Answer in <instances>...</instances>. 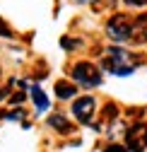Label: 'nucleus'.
<instances>
[{
  "instance_id": "nucleus-2",
  "label": "nucleus",
  "mask_w": 147,
  "mask_h": 152,
  "mask_svg": "<svg viewBox=\"0 0 147 152\" xmlns=\"http://www.w3.org/2000/svg\"><path fill=\"white\" fill-rule=\"evenodd\" d=\"M72 77H75L77 82H82L84 87H97V85L101 82L99 70L92 65L89 61H80V63H75V68H72Z\"/></svg>"
},
{
  "instance_id": "nucleus-11",
  "label": "nucleus",
  "mask_w": 147,
  "mask_h": 152,
  "mask_svg": "<svg viewBox=\"0 0 147 152\" xmlns=\"http://www.w3.org/2000/svg\"><path fill=\"white\" fill-rule=\"evenodd\" d=\"M125 5H130V7H145L147 5V0H123Z\"/></svg>"
},
{
  "instance_id": "nucleus-12",
  "label": "nucleus",
  "mask_w": 147,
  "mask_h": 152,
  "mask_svg": "<svg viewBox=\"0 0 147 152\" xmlns=\"http://www.w3.org/2000/svg\"><path fill=\"white\" fill-rule=\"evenodd\" d=\"M10 102H12V104H15V102H17V104H22V102H24V94H22V92L12 94V97H10Z\"/></svg>"
},
{
  "instance_id": "nucleus-8",
  "label": "nucleus",
  "mask_w": 147,
  "mask_h": 152,
  "mask_svg": "<svg viewBox=\"0 0 147 152\" xmlns=\"http://www.w3.org/2000/svg\"><path fill=\"white\" fill-rule=\"evenodd\" d=\"M31 99H34V104H36L39 111H46V109H48V99H46V94H44L39 87H31Z\"/></svg>"
},
{
  "instance_id": "nucleus-4",
  "label": "nucleus",
  "mask_w": 147,
  "mask_h": 152,
  "mask_svg": "<svg viewBox=\"0 0 147 152\" xmlns=\"http://www.w3.org/2000/svg\"><path fill=\"white\" fill-rule=\"evenodd\" d=\"M125 142H128V147L130 150H145L147 147V126L140 121V123H135V126H130L128 128V133H125Z\"/></svg>"
},
{
  "instance_id": "nucleus-15",
  "label": "nucleus",
  "mask_w": 147,
  "mask_h": 152,
  "mask_svg": "<svg viewBox=\"0 0 147 152\" xmlns=\"http://www.w3.org/2000/svg\"><path fill=\"white\" fill-rule=\"evenodd\" d=\"M7 116H10V118H22V116H24V111H10Z\"/></svg>"
},
{
  "instance_id": "nucleus-10",
  "label": "nucleus",
  "mask_w": 147,
  "mask_h": 152,
  "mask_svg": "<svg viewBox=\"0 0 147 152\" xmlns=\"http://www.w3.org/2000/svg\"><path fill=\"white\" fill-rule=\"evenodd\" d=\"M60 44H63V48H75V46H77V41H75V39H70V36H63V41H60Z\"/></svg>"
},
{
  "instance_id": "nucleus-9",
  "label": "nucleus",
  "mask_w": 147,
  "mask_h": 152,
  "mask_svg": "<svg viewBox=\"0 0 147 152\" xmlns=\"http://www.w3.org/2000/svg\"><path fill=\"white\" fill-rule=\"evenodd\" d=\"M101 116H104V121H114V118L118 116V106H116L114 102H106V106H104V111H101Z\"/></svg>"
},
{
  "instance_id": "nucleus-14",
  "label": "nucleus",
  "mask_w": 147,
  "mask_h": 152,
  "mask_svg": "<svg viewBox=\"0 0 147 152\" xmlns=\"http://www.w3.org/2000/svg\"><path fill=\"white\" fill-rule=\"evenodd\" d=\"M108 150H111V152H128V150H130V147H121V145H111V147H108Z\"/></svg>"
},
{
  "instance_id": "nucleus-1",
  "label": "nucleus",
  "mask_w": 147,
  "mask_h": 152,
  "mask_svg": "<svg viewBox=\"0 0 147 152\" xmlns=\"http://www.w3.org/2000/svg\"><path fill=\"white\" fill-rule=\"evenodd\" d=\"M130 31H133V20L125 12H116L106 24V34L114 41H128L130 39Z\"/></svg>"
},
{
  "instance_id": "nucleus-13",
  "label": "nucleus",
  "mask_w": 147,
  "mask_h": 152,
  "mask_svg": "<svg viewBox=\"0 0 147 152\" xmlns=\"http://www.w3.org/2000/svg\"><path fill=\"white\" fill-rule=\"evenodd\" d=\"M142 113H145L142 109H133V111H130V109H128V116H133V118H140V116H142Z\"/></svg>"
},
{
  "instance_id": "nucleus-3",
  "label": "nucleus",
  "mask_w": 147,
  "mask_h": 152,
  "mask_svg": "<svg viewBox=\"0 0 147 152\" xmlns=\"http://www.w3.org/2000/svg\"><path fill=\"white\" fill-rule=\"evenodd\" d=\"M94 109H97V102L94 97H80L72 102V113L77 116L80 123H92V116H94Z\"/></svg>"
},
{
  "instance_id": "nucleus-7",
  "label": "nucleus",
  "mask_w": 147,
  "mask_h": 152,
  "mask_svg": "<svg viewBox=\"0 0 147 152\" xmlns=\"http://www.w3.org/2000/svg\"><path fill=\"white\" fill-rule=\"evenodd\" d=\"M75 85H72V82H65V80H58L56 82V97L58 99H72V97H75Z\"/></svg>"
},
{
  "instance_id": "nucleus-6",
  "label": "nucleus",
  "mask_w": 147,
  "mask_h": 152,
  "mask_svg": "<svg viewBox=\"0 0 147 152\" xmlns=\"http://www.w3.org/2000/svg\"><path fill=\"white\" fill-rule=\"evenodd\" d=\"M48 126H51V128H56L60 135H68V133L72 130V126L68 123V118L63 116V113H51V116H48Z\"/></svg>"
},
{
  "instance_id": "nucleus-5",
  "label": "nucleus",
  "mask_w": 147,
  "mask_h": 152,
  "mask_svg": "<svg viewBox=\"0 0 147 152\" xmlns=\"http://www.w3.org/2000/svg\"><path fill=\"white\" fill-rule=\"evenodd\" d=\"M130 41H133V44H145V41H147V15H140L138 20L133 22Z\"/></svg>"
}]
</instances>
